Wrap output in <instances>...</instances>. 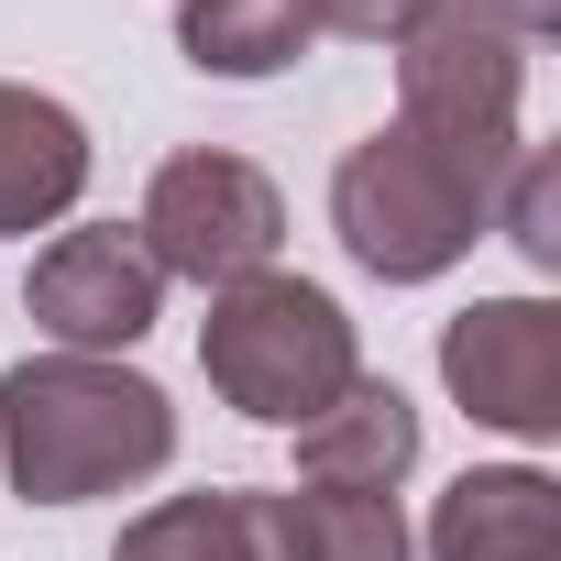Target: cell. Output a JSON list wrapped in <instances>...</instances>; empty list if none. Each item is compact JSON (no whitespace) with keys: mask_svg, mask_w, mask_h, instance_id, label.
Wrapping results in <instances>:
<instances>
[{"mask_svg":"<svg viewBox=\"0 0 561 561\" xmlns=\"http://www.w3.org/2000/svg\"><path fill=\"white\" fill-rule=\"evenodd\" d=\"M176 462V397L111 353H23L0 375V484L34 506L133 495Z\"/></svg>","mask_w":561,"mask_h":561,"instance_id":"1","label":"cell"},{"mask_svg":"<svg viewBox=\"0 0 561 561\" xmlns=\"http://www.w3.org/2000/svg\"><path fill=\"white\" fill-rule=\"evenodd\" d=\"M198 375H209V397L242 408L253 430H309V419L364 375V342H353V309H342L331 287L264 264V275H242V287L209 298V320H198Z\"/></svg>","mask_w":561,"mask_h":561,"instance_id":"2","label":"cell"},{"mask_svg":"<svg viewBox=\"0 0 561 561\" xmlns=\"http://www.w3.org/2000/svg\"><path fill=\"white\" fill-rule=\"evenodd\" d=\"M484 209H495V187L473 165H451L408 122L364 133L331 165V231H342V253L364 275H386V287H430V275H451L484 242Z\"/></svg>","mask_w":561,"mask_h":561,"instance_id":"3","label":"cell"},{"mask_svg":"<svg viewBox=\"0 0 561 561\" xmlns=\"http://www.w3.org/2000/svg\"><path fill=\"white\" fill-rule=\"evenodd\" d=\"M397 122L430 133L451 165H473L495 187L528 154V45L495 34L484 12H462V0H440L397 45Z\"/></svg>","mask_w":561,"mask_h":561,"instance_id":"4","label":"cell"},{"mask_svg":"<svg viewBox=\"0 0 561 561\" xmlns=\"http://www.w3.org/2000/svg\"><path fill=\"white\" fill-rule=\"evenodd\" d=\"M133 231H144V253H154L165 287L187 275V287L220 298V287H242V275L275 264V242H287V198H275V176H264L253 154L198 144V154H165V165H154Z\"/></svg>","mask_w":561,"mask_h":561,"instance_id":"5","label":"cell"},{"mask_svg":"<svg viewBox=\"0 0 561 561\" xmlns=\"http://www.w3.org/2000/svg\"><path fill=\"white\" fill-rule=\"evenodd\" d=\"M23 309H34L45 353H111V364H122V353L165 320V275H154V253H144L133 220H78V231H56V242L34 253Z\"/></svg>","mask_w":561,"mask_h":561,"instance_id":"6","label":"cell"},{"mask_svg":"<svg viewBox=\"0 0 561 561\" xmlns=\"http://www.w3.org/2000/svg\"><path fill=\"white\" fill-rule=\"evenodd\" d=\"M440 386L462 397V419L506 430V440H550L561 430V309L550 298H473L440 320Z\"/></svg>","mask_w":561,"mask_h":561,"instance_id":"7","label":"cell"},{"mask_svg":"<svg viewBox=\"0 0 561 561\" xmlns=\"http://www.w3.org/2000/svg\"><path fill=\"white\" fill-rule=\"evenodd\" d=\"M111 561H309L298 539V495H264V484H209V495H154Z\"/></svg>","mask_w":561,"mask_h":561,"instance_id":"8","label":"cell"},{"mask_svg":"<svg viewBox=\"0 0 561 561\" xmlns=\"http://www.w3.org/2000/svg\"><path fill=\"white\" fill-rule=\"evenodd\" d=\"M419 550L430 561H561V484L539 462H473L440 484Z\"/></svg>","mask_w":561,"mask_h":561,"instance_id":"9","label":"cell"},{"mask_svg":"<svg viewBox=\"0 0 561 561\" xmlns=\"http://www.w3.org/2000/svg\"><path fill=\"white\" fill-rule=\"evenodd\" d=\"M298 440V484H320V495H397L408 473H419V408L386 386V375H353L309 430H287Z\"/></svg>","mask_w":561,"mask_h":561,"instance_id":"10","label":"cell"},{"mask_svg":"<svg viewBox=\"0 0 561 561\" xmlns=\"http://www.w3.org/2000/svg\"><path fill=\"white\" fill-rule=\"evenodd\" d=\"M89 198V122L23 78H0V231H56Z\"/></svg>","mask_w":561,"mask_h":561,"instance_id":"11","label":"cell"},{"mask_svg":"<svg viewBox=\"0 0 561 561\" xmlns=\"http://www.w3.org/2000/svg\"><path fill=\"white\" fill-rule=\"evenodd\" d=\"M320 34H309V12L298 0H176V56L198 67V78H287L298 56H309Z\"/></svg>","mask_w":561,"mask_h":561,"instance_id":"12","label":"cell"},{"mask_svg":"<svg viewBox=\"0 0 561 561\" xmlns=\"http://www.w3.org/2000/svg\"><path fill=\"white\" fill-rule=\"evenodd\" d=\"M298 539H309V561H408L419 539H408V517H397V495H298Z\"/></svg>","mask_w":561,"mask_h":561,"instance_id":"13","label":"cell"},{"mask_svg":"<svg viewBox=\"0 0 561 561\" xmlns=\"http://www.w3.org/2000/svg\"><path fill=\"white\" fill-rule=\"evenodd\" d=\"M484 231H506L517 253H528V275H561V165L528 144L506 176H495V209H484Z\"/></svg>","mask_w":561,"mask_h":561,"instance_id":"14","label":"cell"},{"mask_svg":"<svg viewBox=\"0 0 561 561\" xmlns=\"http://www.w3.org/2000/svg\"><path fill=\"white\" fill-rule=\"evenodd\" d=\"M298 12H309V34H342V45H386L397 56L440 0H298Z\"/></svg>","mask_w":561,"mask_h":561,"instance_id":"15","label":"cell"},{"mask_svg":"<svg viewBox=\"0 0 561 561\" xmlns=\"http://www.w3.org/2000/svg\"><path fill=\"white\" fill-rule=\"evenodd\" d=\"M462 12H484V23L517 34V45H550V34H561V0H462Z\"/></svg>","mask_w":561,"mask_h":561,"instance_id":"16","label":"cell"}]
</instances>
